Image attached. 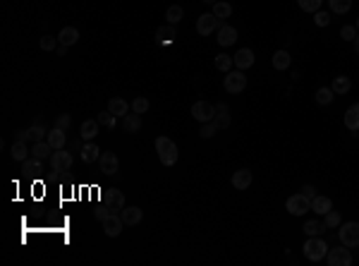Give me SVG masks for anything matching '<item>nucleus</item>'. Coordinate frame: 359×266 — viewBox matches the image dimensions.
<instances>
[{
  "instance_id": "7c9ffc66",
  "label": "nucleus",
  "mask_w": 359,
  "mask_h": 266,
  "mask_svg": "<svg viewBox=\"0 0 359 266\" xmlns=\"http://www.w3.org/2000/svg\"><path fill=\"white\" fill-rule=\"evenodd\" d=\"M22 171L27 173V175H34V178H39L41 175V171H43V168H41V158H27V161H24V165H22Z\"/></svg>"
},
{
  "instance_id": "cd10ccee",
  "label": "nucleus",
  "mask_w": 359,
  "mask_h": 266,
  "mask_svg": "<svg viewBox=\"0 0 359 266\" xmlns=\"http://www.w3.org/2000/svg\"><path fill=\"white\" fill-rule=\"evenodd\" d=\"M175 36H177V32H175V24H163V27H158V29H156V39L163 41V43H170Z\"/></svg>"
},
{
  "instance_id": "49530a36",
  "label": "nucleus",
  "mask_w": 359,
  "mask_h": 266,
  "mask_svg": "<svg viewBox=\"0 0 359 266\" xmlns=\"http://www.w3.org/2000/svg\"><path fill=\"white\" fill-rule=\"evenodd\" d=\"M41 48H43V51H55V48H58V39H53V36H41Z\"/></svg>"
},
{
  "instance_id": "79ce46f5",
  "label": "nucleus",
  "mask_w": 359,
  "mask_h": 266,
  "mask_svg": "<svg viewBox=\"0 0 359 266\" xmlns=\"http://www.w3.org/2000/svg\"><path fill=\"white\" fill-rule=\"evenodd\" d=\"M216 132H218V125H216L213 120H209V123H201V130H199V134H201L203 139H211Z\"/></svg>"
},
{
  "instance_id": "f3484780",
  "label": "nucleus",
  "mask_w": 359,
  "mask_h": 266,
  "mask_svg": "<svg viewBox=\"0 0 359 266\" xmlns=\"http://www.w3.org/2000/svg\"><path fill=\"white\" fill-rule=\"evenodd\" d=\"M46 141L50 144V147H53L55 151H58V149H65V141H67V137H65V130H60V127L53 125V130H48Z\"/></svg>"
},
{
  "instance_id": "8fccbe9b",
  "label": "nucleus",
  "mask_w": 359,
  "mask_h": 266,
  "mask_svg": "<svg viewBox=\"0 0 359 266\" xmlns=\"http://www.w3.org/2000/svg\"><path fill=\"white\" fill-rule=\"evenodd\" d=\"M15 139H19V141L32 139V137H29V130H17V132H15Z\"/></svg>"
},
{
  "instance_id": "a19ab883",
  "label": "nucleus",
  "mask_w": 359,
  "mask_h": 266,
  "mask_svg": "<svg viewBox=\"0 0 359 266\" xmlns=\"http://www.w3.org/2000/svg\"><path fill=\"white\" fill-rule=\"evenodd\" d=\"M148 110V99L146 96H137L132 101V113H139V115H144Z\"/></svg>"
},
{
  "instance_id": "5701e85b",
  "label": "nucleus",
  "mask_w": 359,
  "mask_h": 266,
  "mask_svg": "<svg viewBox=\"0 0 359 266\" xmlns=\"http://www.w3.org/2000/svg\"><path fill=\"white\" fill-rule=\"evenodd\" d=\"M98 158H101V149L96 147L94 141H86L84 147H82V161L84 163H94Z\"/></svg>"
},
{
  "instance_id": "de8ad7c7",
  "label": "nucleus",
  "mask_w": 359,
  "mask_h": 266,
  "mask_svg": "<svg viewBox=\"0 0 359 266\" xmlns=\"http://www.w3.org/2000/svg\"><path fill=\"white\" fill-rule=\"evenodd\" d=\"M70 123H72V117L67 115V113H63V115H58V120H55V127H60V130H65V132H67Z\"/></svg>"
},
{
  "instance_id": "2eb2a0df",
  "label": "nucleus",
  "mask_w": 359,
  "mask_h": 266,
  "mask_svg": "<svg viewBox=\"0 0 359 266\" xmlns=\"http://www.w3.org/2000/svg\"><path fill=\"white\" fill-rule=\"evenodd\" d=\"M101 199L108 204V209H117V211H120V209L125 206V195H122L120 189H106Z\"/></svg>"
},
{
  "instance_id": "dca6fc26",
  "label": "nucleus",
  "mask_w": 359,
  "mask_h": 266,
  "mask_svg": "<svg viewBox=\"0 0 359 266\" xmlns=\"http://www.w3.org/2000/svg\"><path fill=\"white\" fill-rule=\"evenodd\" d=\"M345 127L350 132H359V103H352L350 108L345 110Z\"/></svg>"
},
{
  "instance_id": "6ab92c4d",
  "label": "nucleus",
  "mask_w": 359,
  "mask_h": 266,
  "mask_svg": "<svg viewBox=\"0 0 359 266\" xmlns=\"http://www.w3.org/2000/svg\"><path fill=\"white\" fill-rule=\"evenodd\" d=\"M213 123L218 125V130L230 127V108H227L225 103H216V117H213Z\"/></svg>"
},
{
  "instance_id": "b1692460",
  "label": "nucleus",
  "mask_w": 359,
  "mask_h": 266,
  "mask_svg": "<svg viewBox=\"0 0 359 266\" xmlns=\"http://www.w3.org/2000/svg\"><path fill=\"white\" fill-rule=\"evenodd\" d=\"M58 41L63 43V46H74L79 41V32L74 29V27H65V29H60V34H58Z\"/></svg>"
},
{
  "instance_id": "c756f323",
  "label": "nucleus",
  "mask_w": 359,
  "mask_h": 266,
  "mask_svg": "<svg viewBox=\"0 0 359 266\" xmlns=\"http://www.w3.org/2000/svg\"><path fill=\"white\" fill-rule=\"evenodd\" d=\"M290 63H292V58H290L288 51H275V53H273V67H275V70H280V72L288 70Z\"/></svg>"
},
{
  "instance_id": "20e7f679",
  "label": "nucleus",
  "mask_w": 359,
  "mask_h": 266,
  "mask_svg": "<svg viewBox=\"0 0 359 266\" xmlns=\"http://www.w3.org/2000/svg\"><path fill=\"white\" fill-rule=\"evenodd\" d=\"M285 209H288L290 216H302V213L312 211V199H306L302 192H299V195H292V197H288Z\"/></svg>"
},
{
  "instance_id": "473e14b6",
  "label": "nucleus",
  "mask_w": 359,
  "mask_h": 266,
  "mask_svg": "<svg viewBox=\"0 0 359 266\" xmlns=\"http://www.w3.org/2000/svg\"><path fill=\"white\" fill-rule=\"evenodd\" d=\"M333 99H336V91H333L330 86H321L319 91H316V103H319V106H328Z\"/></svg>"
},
{
  "instance_id": "1a4fd4ad",
  "label": "nucleus",
  "mask_w": 359,
  "mask_h": 266,
  "mask_svg": "<svg viewBox=\"0 0 359 266\" xmlns=\"http://www.w3.org/2000/svg\"><path fill=\"white\" fill-rule=\"evenodd\" d=\"M192 117L199 120V123H209V120L216 117V106L209 101H196L194 106H192Z\"/></svg>"
},
{
  "instance_id": "a878e982",
  "label": "nucleus",
  "mask_w": 359,
  "mask_h": 266,
  "mask_svg": "<svg viewBox=\"0 0 359 266\" xmlns=\"http://www.w3.org/2000/svg\"><path fill=\"white\" fill-rule=\"evenodd\" d=\"M330 89L336 91V94H347L352 89V82H350V77H345V75H338V77H333V84H330Z\"/></svg>"
},
{
  "instance_id": "72a5a7b5",
  "label": "nucleus",
  "mask_w": 359,
  "mask_h": 266,
  "mask_svg": "<svg viewBox=\"0 0 359 266\" xmlns=\"http://www.w3.org/2000/svg\"><path fill=\"white\" fill-rule=\"evenodd\" d=\"M213 65H216V70H220V72H230V67L235 65V60L227 53H220V55H216Z\"/></svg>"
},
{
  "instance_id": "37998d69",
  "label": "nucleus",
  "mask_w": 359,
  "mask_h": 266,
  "mask_svg": "<svg viewBox=\"0 0 359 266\" xmlns=\"http://www.w3.org/2000/svg\"><path fill=\"white\" fill-rule=\"evenodd\" d=\"M323 223H326V228H340V213L330 209V211L323 216Z\"/></svg>"
},
{
  "instance_id": "ddd939ff",
  "label": "nucleus",
  "mask_w": 359,
  "mask_h": 266,
  "mask_svg": "<svg viewBox=\"0 0 359 266\" xmlns=\"http://www.w3.org/2000/svg\"><path fill=\"white\" fill-rule=\"evenodd\" d=\"M235 41H237V29L230 27V24H220L218 27V43L223 48H230L235 46Z\"/></svg>"
},
{
  "instance_id": "aec40b11",
  "label": "nucleus",
  "mask_w": 359,
  "mask_h": 266,
  "mask_svg": "<svg viewBox=\"0 0 359 266\" xmlns=\"http://www.w3.org/2000/svg\"><path fill=\"white\" fill-rule=\"evenodd\" d=\"M98 120H84L82 127H79V134H82V139L84 141H94V137L98 134Z\"/></svg>"
},
{
  "instance_id": "9d476101",
  "label": "nucleus",
  "mask_w": 359,
  "mask_h": 266,
  "mask_svg": "<svg viewBox=\"0 0 359 266\" xmlns=\"http://www.w3.org/2000/svg\"><path fill=\"white\" fill-rule=\"evenodd\" d=\"M103 223V233L108 235V237H117V235L122 233V226H125V221H122V216H117V213H110L106 221H101Z\"/></svg>"
},
{
  "instance_id": "864d4df0",
  "label": "nucleus",
  "mask_w": 359,
  "mask_h": 266,
  "mask_svg": "<svg viewBox=\"0 0 359 266\" xmlns=\"http://www.w3.org/2000/svg\"><path fill=\"white\" fill-rule=\"evenodd\" d=\"M354 27H357V32H359V19H357V24H354Z\"/></svg>"
},
{
  "instance_id": "c85d7f7f",
  "label": "nucleus",
  "mask_w": 359,
  "mask_h": 266,
  "mask_svg": "<svg viewBox=\"0 0 359 266\" xmlns=\"http://www.w3.org/2000/svg\"><path fill=\"white\" fill-rule=\"evenodd\" d=\"M122 127H125L127 132H139L141 130V115L139 113H132V115L127 113V115L122 117Z\"/></svg>"
},
{
  "instance_id": "c03bdc74",
  "label": "nucleus",
  "mask_w": 359,
  "mask_h": 266,
  "mask_svg": "<svg viewBox=\"0 0 359 266\" xmlns=\"http://www.w3.org/2000/svg\"><path fill=\"white\" fill-rule=\"evenodd\" d=\"M340 36H343V41H354L357 39V27L354 24H345L340 29Z\"/></svg>"
},
{
  "instance_id": "2f4dec72",
  "label": "nucleus",
  "mask_w": 359,
  "mask_h": 266,
  "mask_svg": "<svg viewBox=\"0 0 359 266\" xmlns=\"http://www.w3.org/2000/svg\"><path fill=\"white\" fill-rule=\"evenodd\" d=\"M213 15L218 17V19H227V17L233 15V5L225 3V0H218V3L213 5Z\"/></svg>"
},
{
  "instance_id": "39448f33",
  "label": "nucleus",
  "mask_w": 359,
  "mask_h": 266,
  "mask_svg": "<svg viewBox=\"0 0 359 266\" xmlns=\"http://www.w3.org/2000/svg\"><path fill=\"white\" fill-rule=\"evenodd\" d=\"M50 165H53V173L58 175H67L72 171V154L65 149L53 151V158H50Z\"/></svg>"
},
{
  "instance_id": "a18cd8bd",
  "label": "nucleus",
  "mask_w": 359,
  "mask_h": 266,
  "mask_svg": "<svg viewBox=\"0 0 359 266\" xmlns=\"http://www.w3.org/2000/svg\"><path fill=\"white\" fill-rule=\"evenodd\" d=\"M314 24H316V27H328V24H330V15L323 12V10L314 12Z\"/></svg>"
},
{
  "instance_id": "4468645a",
  "label": "nucleus",
  "mask_w": 359,
  "mask_h": 266,
  "mask_svg": "<svg viewBox=\"0 0 359 266\" xmlns=\"http://www.w3.org/2000/svg\"><path fill=\"white\" fill-rule=\"evenodd\" d=\"M120 216L125 221V226H139L141 219H144V211H141L139 206H122Z\"/></svg>"
},
{
  "instance_id": "bb28decb",
  "label": "nucleus",
  "mask_w": 359,
  "mask_h": 266,
  "mask_svg": "<svg viewBox=\"0 0 359 266\" xmlns=\"http://www.w3.org/2000/svg\"><path fill=\"white\" fill-rule=\"evenodd\" d=\"M53 147H50V144H48L46 139L43 141H34V149H32V154L36 158H41V161H43V158H48V156H53Z\"/></svg>"
},
{
  "instance_id": "f704fd0d",
  "label": "nucleus",
  "mask_w": 359,
  "mask_h": 266,
  "mask_svg": "<svg viewBox=\"0 0 359 266\" xmlns=\"http://www.w3.org/2000/svg\"><path fill=\"white\" fill-rule=\"evenodd\" d=\"M323 230H326V223H323V221H306V223H304V233H306V237L321 235Z\"/></svg>"
},
{
  "instance_id": "4be33fe9",
  "label": "nucleus",
  "mask_w": 359,
  "mask_h": 266,
  "mask_svg": "<svg viewBox=\"0 0 359 266\" xmlns=\"http://www.w3.org/2000/svg\"><path fill=\"white\" fill-rule=\"evenodd\" d=\"M108 110L113 113V115H122L125 117L127 113H130V103L125 101V99H120V96H113L108 101Z\"/></svg>"
},
{
  "instance_id": "f8f14e48",
  "label": "nucleus",
  "mask_w": 359,
  "mask_h": 266,
  "mask_svg": "<svg viewBox=\"0 0 359 266\" xmlns=\"http://www.w3.org/2000/svg\"><path fill=\"white\" fill-rule=\"evenodd\" d=\"M233 60H235V67H237V70H249L257 58H254V51H251V48H240V51L235 53Z\"/></svg>"
},
{
  "instance_id": "c9c22d12",
  "label": "nucleus",
  "mask_w": 359,
  "mask_h": 266,
  "mask_svg": "<svg viewBox=\"0 0 359 266\" xmlns=\"http://www.w3.org/2000/svg\"><path fill=\"white\" fill-rule=\"evenodd\" d=\"M328 5L336 15H347L352 8V0H328Z\"/></svg>"
},
{
  "instance_id": "4c0bfd02",
  "label": "nucleus",
  "mask_w": 359,
  "mask_h": 266,
  "mask_svg": "<svg viewBox=\"0 0 359 266\" xmlns=\"http://www.w3.org/2000/svg\"><path fill=\"white\" fill-rule=\"evenodd\" d=\"M182 15H185L182 5H170V8L165 10V19H168V24H177L179 19H182Z\"/></svg>"
},
{
  "instance_id": "58836bf2",
  "label": "nucleus",
  "mask_w": 359,
  "mask_h": 266,
  "mask_svg": "<svg viewBox=\"0 0 359 266\" xmlns=\"http://www.w3.org/2000/svg\"><path fill=\"white\" fill-rule=\"evenodd\" d=\"M297 3H299V8H302V12H319L321 10V3H323V0H297Z\"/></svg>"
},
{
  "instance_id": "f257e3e1",
  "label": "nucleus",
  "mask_w": 359,
  "mask_h": 266,
  "mask_svg": "<svg viewBox=\"0 0 359 266\" xmlns=\"http://www.w3.org/2000/svg\"><path fill=\"white\" fill-rule=\"evenodd\" d=\"M156 154L161 158V163L163 165H175L179 158V151H177V144L170 139V137H158L156 139Z\"/></svg>"
},
{
  "instance_id": "09e8293b",
  "label": "nucleus",
  "mask_w": 359,
  "mask_h": 266,
  "mask_svg": "<svg viewBox=\"0 0 359 266\" xmlns=\"http://www.w3.org/2000/svg\"><path fill=\"white\" fill-rule=\"evenodd\" d=\"M302 195H304L306 199H314V197H316V187H314V185H304V187H302Z\"/></svg>"
},
{
  "instance_id": "ea45409f",
  "label": "nucleus",
  "mask_w": 359,
  "mask_h": 266,
  "mask_svg": "<svg viewBox=\"0 0 359 266\" xmlns=\"http://www.w3.org/2000/svg\"><path fill=\"white\" fill-rule=\"evenodd\" d=\"M96 120H98V123H101V125H106L108 127V130H115V115H113V113H110V110H103V113H98V117H96Z\"/></svg>"
},
{
  "instance_id": "3c124183",
  "label": "nucleus",
  "mask_w": 359,
  "mask_h": 266,
  "mask_svg": "<svg viewBox=\"0 0 359 266\" xmlns=\"http://www.w3.org/2000/svg\"><path fill=\"white\" fill-rule=\"evenodd\" d=\"M55 53H58V55H67V46H63V43H60V46L55 48Z\"/></svg>"
},
{
  "instance_id": "9b49d317",
  "label": "nucleus",
  "mask_w": 359,
  "mask_h": 266,
  "mask_svg": "<svg viewBox=\"0 0 359 266\" xmlns=\"http://www.w3.org/2000/svg\"><path fill=\"white\" fill-rule=\"evenodd\" d=\"M98 165H101V173L106 175H115L117 168H120V161L113 151H101V158H98Z\"/></svg>"
},
{
  "instance_id": "0eeeda50",
  "label": "nucleus",
  "mask_w": 359,
  "mask_h": 266,
  "mask_svg": "<svg viewBox=\"0 0 359 266\" xmlns=\"http://www.w3.org/2000/svg\"><path fill=\"white\" fill-rule=\"evenodd\" d=\"M244 86H247V77H244V70L225 72V91H227V94H242Z\"/></svg>"
},
{
  "instance_id": "412c9836",
  "label": "nucleus",
  "mask_w": 359,
  "mask_h": 266,
  "mask_svg": "<svg viewBox=\"0 0 359 266\" xmlns=\"http://www.w3.org/2000/svg\"><path fill=\"white\" fill-rule=\"evenodd\" d=\"M333 209V202H330V197H314L312 199V211H316L319 216H326L328 211Z\"/></svg>"
},
{
  "instance_id": "393cba45",
  "label": "nucleus",
  "mask_w": 359,
  "mask_h": 266,
  "mask_svg": "<svg viewBox=\"0 0 359 266\" xmlns=\"http://www.w3.org/2000/svg\"><path fill=\"white\" fill-rule=\"evenodd\" d=\"M32 151H29V147H27V141H19V139H15L12 141V149H10V156L15 158V161H27V156H29Z\"/></svg>"
},
{
  "instance_id": "423d86ee",
  "label": "nucleus",
  "mask_w": 359,
  "mask_h": 266,
  "mask_svg": "<svg viewBox=\"0 0 359 266\" xmlns=\"http://www.w3.org/2000/svg\"><path fill=\"white\" fill-rule=\"evenodd\" d=\"M326 261H328V266H352V252H350V247H336V250H328V254H326Z\"/></svg>"
},
{
  "instance_id": "f03ea898",
  "label": "nucleus",
  "mask_w": 359,
  "mask_h": 266,
  "mask_svg": "<svg viewBox=\"0 0 359 266\" xmlns=\"http://www.w3.org/2000/svg\"><path fill=\"white\" fill-rule=\"evenodd\" d=\"M302 250H304V257L309 259V261H321V259H326V254H328V245L321 235H314V237H306V243Z\"/></svg>"
},
{
  "instance_id": "6e6552de",
  "label": "nucleus",
  "mask_w": 359,
  "mask_h": 266,
  "mask_svg": "<svg viewBox=\"0 0 359 266\" xmlns=\"http://www.w3.org/2000/svg\"><path fill=\"white\" fill-rule=\"evenodd\" d=\"M218 27H220V19L213 15V12H206V15H201L196 19V34H199V36H209V34H213Z\"/></svg>"
},
{
  "instance_id": "603ef678",
  "label": "nucleus",
  "mask_w": 359,
  "mask_h": 266,
  "mask_svg": "<svg viewBox=\"0 0 359 266\" xmlns=\"http://www.w3.org/2000/svg\"><path fill=\"white\" fill-rule=\"evenodd\" d=\"M203 3H206V5H216L218 0H203Z\"/></svg>"
},
{
  "instance_id": "e433bc0d",
  "label": "nucleus",
  "mask_w": 359,
  "mask_h": 266,
  "mask_svg": "<svg viewBox=\"0 0 359 266\" xmlns=\"http://www.w3.org/2000/svg\"><path fill=\"white\" fill-rule=\"evenodd\" d=\"M29 137H32V141H43L48 137V130L43 123H36V125L29 127Z\"/></svg>"
},
{
  "instance_id": "7ed1b4c3",
  "label": "nucleus",
  "mask_w": 359,
  "mask_h": 266,
  "mask_svg": "<svg viewBox=\"0 0 359 266\" xmlns=\"http://www.w3.org/2000/svg\"><path fill=\"white\" fill-rule=\"evenodd\" d=\"M338 240L345 247H359V221H347L340 226V233H338Z\"/></svg>"
},
{
  "instance_id": "a211bd4d",
  "label": "nucleus",
  "mask_w": 359,
  "mask_h": 266,
  "mask_svg": "<svg viewBox=\"0 0 359 266\" xmlns=\"http://www.w3.org/2000/svg\"><path fill=\"white\" fill-rule=\"evenodd\" d=\"M251 180H254V175H251V171H247V168L233 173V187L235 189H247L251 185Z\"/></svg>"
}]
</instances>
